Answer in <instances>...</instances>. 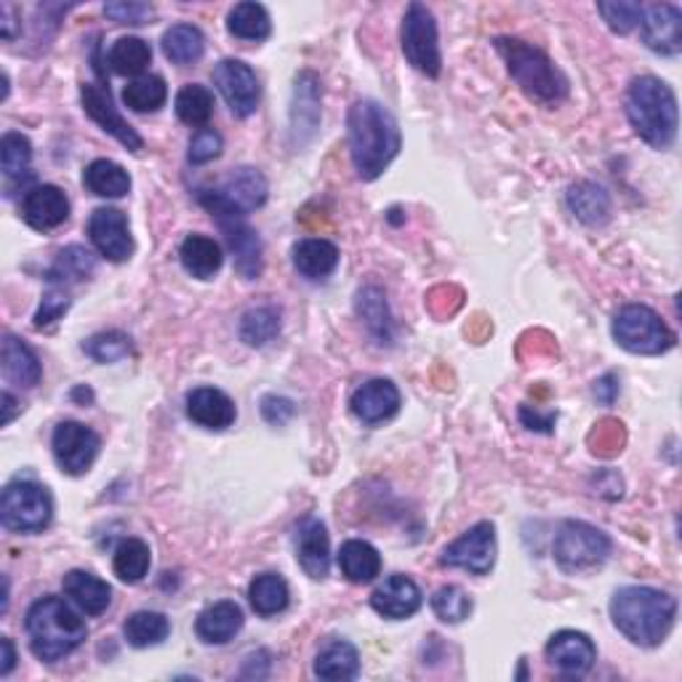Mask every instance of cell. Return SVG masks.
Returning a JSON list of instances; mask_svg holds the SVG:
<instances>
[{
  "label": "cell",
  "mask_w": 682,
  "mask_h": 682,
  "mask_svg": "<svg viewBox=\"0 0 682 682\" xmlns=\"http://www.w3.org/2000/svg\"><path fill=\"white\" fill-rule=\"evenodd\" d=\"M347 128H350V155L358 176L363 182L379 179L403 144L397 121L379 102L360 100L350 107Z\"/></svg>",
  "instance_id": "obj_1"
},
{
  "label": "cell",
  "mask_w": 682,
  "mask_h": 682,
  "mask_svg": "<svg viewBox=\"0 0 682 682\" xmlns=\"http://www.w3.org/2000/svg\"><path fill=\"white\" fill-rule=\"evenodd\" d=\"M611 619L629 642L655 648L672 632L678 619V600L653 587H624L613 595Z\"/></svg>",
  "instance_id": "obj_2"
},
{
  "label": "cell",
  "mask_w": 682,
  "mask_h": 682,
  "mask_svg": "<svg viewBox=\"0 0 682 682\" xmlns=\"http://www.w3.org/2000/svg\"><path fill=\"white\" fill-rule=\"evenodd\" d=\"M627 117L642 142L653 149H669L678 136V96L659 78H634L627 94Z\"/></svg>",
  "instance_id": "obj_3"
},
{
  "label": "cell",
  "mask_w": 682,
  "mask_h": 682,
  "mask_svg": "<svg viewBox=\"0 0 682 682\" xmlns=\"http://www.w3.org/2000/svg\"><path fill=\"white\" fill-rule=\"evenodd\" d=\"M24 624H28L32 653L41 661H49V664L78 651L89 638L85 621L72 611L62 597L49 595L32 602Z\"/></svg>",
  "instance_id": "obj_4"
},
{
  "label": "cell",
  "mask_w": 682,
  "mask_h": 682,
  "mask_svg": "<svg viewBox=\"0 0 682 682\" xmlns=\"http://www.w3.org/2000/svg\"><path fill=\"white\" fill-rule=\"evenodd\" d=\"M496 51L507 62L509 75L520 83V89L528 96L539 102H560L568 94V81L560 70L555 68L552 59L534 45L517 41V38H498Z\"/></svg>",
  "instance_id": "obj_5"
},
{
  "label": "cell",
  "mask_w": 682,
  "mask_h": 682,
  "mask_svg": "<svg viewBox=\"0 0 682 682\" xmlns=\"http://www.w3.org/2000/svg\"><path fill=\"white\" fill-rule=\"evenodd\" d=\"M54 520V502L49 488L32 480L6 485L0 498V523L11 534H41Z\"/></svg>",
  "instance_id": "obj_6"
},
{
  "label": "cell",
  "mask_w": 682,
  "mask_h": 682,
  "mask_svg": "<svg viewBox=\"0 0 682 682\" xmlns=\"http://www.w3.org/2000/svg\"><path fill=\"white\" fill-rule=\"evenodd\" d=\"M613 339L632 355H661L674 347L672 328L645 304H627L619 310L613 318Z\"/></svg>",
  "instance_id": "obj_7"
},
{
  "label": "cell",
  "mask_w": 682,
  "mask_h": 682,
  "mask_svg": "<svg viewBox=\"0 0 682 682\" xmlns=\"http://www.w3.org/2000/svg\"><path fill=\"white\" fill-rule=\"evenodd\" d=\"M267 193H270V187H267V179L261 176V170L246 166L232 170L219 187L203 189L200 203L216 219H219V216H242V219H246L256 208L265 206Z\"/></svg>",
  "instance_id": "obj_8"
},
{
  "label": "cell",
  "mask_w": 682,
  "mask_h": 682,
  "mask_svg": "<svg viewBox=\"0 0 682 682\" xmlns=\"http://www.w3.org/2000/svg\"><path fill=\"white\" fill-rule=\"evenodd\" d=\"M611 539L600 528L581 520L562 523L555 539V560L566 574H583L608 560Z\"/></svg>",
  "instance_id": "obj_9"
},
{
  "label": "cell",
  "mask_w": 682,
  "mask_h": 682,
  "mask_svg": "<svg viewBox=\"0 0 682 682\" xmlns=\"http://www.w3.org/2000/svg\"><path fill=\"white\" fill-rule=\"evenodd\" d=\"M403 54L413 70L424 72L426 78H437L443 70L441 41H437V22L432 11L422 3H411L403 17Z\"/></svg>",
  "instance_id": "obj_10"
},
{
  "label": "cell",
  "mask_w": 682,
  "mask_h": 682,
  "mask_svg": "<svg viewBox=\"0 0 682 682\" xmlns=\"http://www.w3.org/2000/svg\"><path fill=\"white\" fill-rule=\"evenodd\" d=\"M100 435L81 422H62L54 430V437H51L59 469L72 477L85 475L91 469L96 454H100Z\"/></svg>",
  "instance_id": "obj_11"
},
{
  "label": "cell",
  "mask_w": 682,
  "mask_h": 682,
  "mask_svg": "<svg viewBox=\"0 0 682 682\" xmlns=\"http://www.w3.org/2000/svg\"><path fill=\"white\" fill-rule=\"evenodd\" d=\"M443 566L448 568H462L469 570L475 576L490 574L496 562V528L494 523H477L472 526L467 534L458 536V539L445 547L441 557Z\"/></svg>",
  "instance_id": "obj_12"
},
{
  "label": "cell",
  "mask_w": 682,
  "mask_h": 682,
  "mask_svg": "<svg viewBox=\"0 0 682 682\" xmlns=\"http://www.w3.org/2000/svg\"><path fill=\"white\" fill-rule=\"evenodd\" d=\"M214 85L225 96L232 115L248 117L256 113L261 100V85L256 72L240 59H221L214 68Z\"/></svg>",
  "instance_id": "obj_13"
},
{
  "label": "cell",
  "mask_w": 682,
  "mask_h": 682,
  "mask_svg": "<svg viewBox=\"0 0 682 682\" xmlns=\"http://www.w3.org/2000/svg\"><path fill=\"white\" fill-rule=\"evenodd\" d=\"M81 100H83V110L89 113V117L96 123V126H100L102 131H107L110 136H115L123 147L131 149V153H140L144 144L142 136L128 126L126 117L117 113L107 83H83Z\"/></svg>",
  "instance_id": "obj_14"
},
{
  "label": "cell",
  "mask_w": 682,
  "mask_h": 682,
  "mask_svg": "<svg viewBox=\"0 0 682 682\" xmlns=\"http://www.w3.org/2000/svg\"><path fill=\"white\" fill-rule=\"evenodd\" d=\"M89 238L94 242V248L100 251L104 259L115 261H128L134 254V238H131L128 219L126 214L117 211V208H96L89 219Z\"/></svg>",
  "instance_id": "obj_15"
},
{
  "label": "cell",
  "mask_w": 682,
  "mask_h": 682,
  "mask_svg": "<svg viewBox=\"0 0 682 682\" xmlns=\"http://www.w3.org/2000/svg\"><path fill=\"white\" fill-rule=\"evenodd\" d=\"M547 659L562 678H583L597 661L595 642L583 632H574V629H562L557 632L547 645Z\"/></svg>",
  "instance_id": "obj_16"
},
{
  "label": "cell",
  "mask_w": 682,
  "mask_h": 682,
  "mask_svg": "<svg viewBox=\"0 0 682 682\" xmlns=\"http://www.w3.org/2000/svg\"><path fill=\"white\" fill-rule=\"evenodd\" d=\"M642 41L655 54L674 56L682 49V11L672 3L651 6L642 11Z\"/></svg>",
  "instance_id": "obj_17"
},
{
  "label": "cell",
  "mask_w": 682,
  "mask_h": 682,
  "mask_svg": "<svg viewBox=\"0 0 682 682\" xmlns=\"http://www.w3.org/2000/svg\"><path fill=\"white\" fill-rule=\"evenodd\" d=\"M225 232L229 251H232L235 270L240 272V278L256 280L261 275V240L254 232V227L246 225L242 216H219L216 219Z\"/></svg>",
  "instance_id": "obj_18"
},
{
  "label": "cell",
  "mask_w": 682,
  "mask_h": 682,
  "mask_svg": "<svg viewBox=\"0 0 682 682\" xmlns=\"http://www.w3.org/2000/svg\"><path fill=\"white\" fill-rule=\"evenodd\" d=\"M22 219L38 232L62 227L70 219V200L54 185L32 187L22 200Z\"/></svg>",
  "instance_id": "obj_19"
},
{
  "label": "cell",
  "mask_w": 682,
  "mask_h": 682,
  "mask_svg": "<svg viewBox=\"0 0 682 682\" xmlns=\"http://www.w3.org/2000/svg\"><path fill=\"white\" fill-rule=\"evenodd\" d=\"M297 560L310 579H326L331 570V541L323 520L304 517L297 526Z\"/></svg>",
  "instance_id": "obj_20"
},
{
  "label": "cell",
  "mask_w": 682,
  "mask_h": 682,
  "mask_svg": "<svg viewBox=\"0 0 682 682\" xmlns=\"http://www.w3.org/2000/svg\"><path fill=\"white\" fill-rule=\"evenodd\" d=\"M371 608L379 616H384V619H409V616L422 608V589H418L416 581L409 579V576H390V579H386L382 587H376V592L371 595Z\"/></svg>",
  "instance_id": "obj_21"
},
{
  "label": "cell",
  "mask_w": 682,
  "mask_h": 682,
  "mask_svg": "<svg viewBox=\"0 0 682 682\" xmlns=\"http://www.w3.org/2000/svg\"><path fill=\"white\" fill-rule=\"evenodd\" d=\"M350 405L363 424H382L397 413L400 392L390 379H371V382L358 386Z\"/></svg>",
  "instance_id": "obj_22"
},
{
  "label": "cell",
  "mask_w": 682,
  "mask_h": 682,
  "mask_svg": "<svg viewBox=\"0 0 682 682\" xmlns=\"http://www.w3.org/2000/svg\"><path fill=\"white\" fill-rule=\"evenodd\" d=\"M187 416L203 430H227L235 424V403L216 386H198L187 395Z\"/></svg>",
  "instance_id": "obj_23"
},
{
  "label": "cell",
  "mask_w": 682,
  "mask_h": 682,
  "mask_svg": "<svg viewBox=\"0 0 682 682\" xmlns=\"http://www.w3.org/2000/svg\"><path fill=\"white\" fill-rule=\"evenodd\" d=\"M320 123V83L312 72H301L293 89V107H291V131L293 140L301 147L314 136Z\"/></svg>",
  "instance_id": "obj_24"
},
{
  "label": "cell",
  "mask_w": 682,
  "mask_h": 682,
  "mask_svg": "<svg viewBox=\"0 0 682 682\" xmlns=\"http://www.w3.org/2000/svg\"><path fill=\"white\" fill-rule=\"evenodd\" d=\"M62 589L85 616H102L113 602L110 583L89 570H70L62 579Z\"/></svg>",
  "instance_id": "obj_25"
},
{
  "label": "cell",
  "mask_w": 682,
  "mask_h": 682,
  "mask_svg": "<svg viewBox=\"0 0 682 682\" xmlns=\"http://www.w3.org/2000/svg\"><path fill=\"white\" fill-rule=\"evenodd\" d=\"M242 629V611L238 602L221 600L208 606L195 621V632L208 645H225Z\"/></svg>",
  "instance_id": "obj_26"
},
{
  "label": "cell",
  "mask_w": 682,
  "mask_h": 682,
  "mask_svg": "<svg viewBox=\"0 0 682 682\" xmlns=\"http://www.w3.org/2000/svg\"><path fill=\"white\" fill-rule=\"evenodd\" d=\"M3 376L11 384L24 386V390H32L43 379L41 360L22 339L11 337V333L3 337Z\"/></svg>",
  "instance_id": "obj_27"
},
{
  "label": "cell",
  "mask_w": 682,
  "mask_h": 682,
  "mask_svg": "<svg viewBox=\"0 0 682 682\" xmlns=\"http://www.w3.org/2000/svg\"><path fill=\"white\" fill-rule=\"evenodd\" d=\"M293 267L310 280H323L339 267V248L326 238H307L293 246Z\"/></svg>",
  "instance_id": "obj_28"
},
{
  "label": "cell",
  "mask_w": 682,
  "mask_h": 682,
  "mask_svg": "<svg viewBox=\"0 0 682 682\" xmlns=\"http://www.w3.org/2000/svg\"><path fill=\"white\" fill-rule=\"evenodd\" d=\"M179 259L182 267H185L193 278L208 280L221 270L225 254H221V246L214 238H206V235H187L179 248Z\"/></svg>",
  "instance_id": "obj_29"
},
{
  "label": "cell",
  "mask_w": 682,
  "mask_h": 682,
  "mask_svg": "<svg viewBox=\"0 0 682 682\" xmlns=\"http://www.w3.org/2000/svg\"><path fill=\"white\" fill-rule=\"evenodd\" d=\"M339 568L352 583H369L382 574V555L369 541H344L339 549Z\"/></svg>",
  "instance_id": "obj_30"
},
{
  "label": "cell",
  "mask_w": 682,
  "mask_h": 682,
  "mask_svg": "<svg viewBox=\"0 0 682 682\" xmlns=\"http://www.w3.org/2000/svg\"><path fill=\"white\" fill-rule=\"evenodd\" d=\"M314 674L320 680H355L360 674V653L352 642L333 640L314 655Z\"/></svg>",
  "instance_id": "obj_31"
},
{
  "label": "cell",
  "mask_w": 682,
  "mask_h": 682,
  "mask_svg": "<svg viewBox=\"0 0 682 682\" xmlns=\"http://www.w3.org/2000/svg\"><path fill=\"white\" fill-rule=\"evenodd\" d=\"M568 208L583 225H606L611 216V195L595 182H579L568 189Z\"/></svg>",
  "instance_id": "obj_32"
},
{
  "label": "cell",
  "mask_w": 682,
  "mask_h": 682,
  "mask_svg": "<svg viewBox=\"0 0 682 682\" xmlns=\"http://www.w3.org/2000/svg\"><path fill=\"white\" fill-rule=\"evenodd\" d=\"M83 185L96 198H126L131 189V176L115 161L100 157V161L89 163V168L83 170Z\"/></svg>",
  "instance_id": "obj_33"
},
{
  "label": "cell",
  "mask_w": 682,
  "mask_h": 682,
  "mask_svg": "<svg viewBox=\"0 0 682 682\" xmlns=\"http://www.w3.org/2000/svg\"><path fill=\"white\" fill-rule=\"evenodd\" d=\"M30 163H32L30 140L28 136L17 134V131H9V134L3 136V142H0V168H3V179L6 187H9V195L11 187L24 185V182L32 176Z\"/></svg>",
  "instance_id": "obj_34"
},
{
  "label": "cell",
  "mask_w": 682,
  "mask_h": 682,
  "mask_svg": "<svg viewBox=\"0 0 682 682\" xmlns=\"http://www.w3.org/2000/svg\"><path fill=\"white\" fill-rule=\"evenodd\" d=\"M358 314L363 318L365 328H369L371 337L376 339L379 344H392V339H395V323H392L386 297L379 288L369 286L358 293Z\"/></svg>",
  "instance_id": "obj_35"
},
{
  "label": "cell",
  "mask_w": 682,
  "mask_h": 682,
  "mask_svg": "<svg viewBox=\"0 0 682 682\" xmlns=\"http://www.w3.org/2000/svg\"><path fill=\"white\" fill-rule=\"evenodd\" d=\"M248 600L259 616H278L291 602V589L280 574H261L248 587Z\"/></svg>",
  "instance_id": "obj_36"
},
{
  "label": "cell",
  "mask_w": 682,
  "mask_h": 682,
  "mask_svg": "<svg viewBox=\"0 0 682 682\" xmlns=\"http://www.w3.org/2000/svg\"><path fill=\"white\" fill-rule=\"evenodd\" d=\"M206 51V38L195 24H174L163 35V54L179 68L195 64Z\"/></svg>",
  "instance_id": "obj_37"
},
{
  "label": "cell",
  "mask_w": 682,
  "mask_h": 682,
  "mask_svg": "<svg viewBox=\"0 0 682 682\" xmlns=\"http://www.w3.org/2000/svg\"><path fill=\"white\" fill-rule=\"evenodd\" d=\"M227 30H229V35L240 38V41L259 43V41H265V38H270L272 22H270V14H267L265 6L238 3L227 14Z\"/></svg>",
  "instance_id": "obj_38"
},
{
  "label": "cell",
  "mask_w": 682,
  "mask_h": 682,
  "mask_svg": "<svg viewBox=\"0 0 682 682\" xmlns=\"http://www.w3.org/2000/svg\"><path fill=\"white\" fill-rule=\"evenodd\" d=\"M94 267H96V259L89 248L68 246L62 254L56 256L54 267H51L45 278H49L51 286L81 283V280H85L91 272H94Z\"/></svg>",
  "instance_id": "obj_39"
},
{
  "label": "cell",
  "mask_w": 682,
  "mask_h": 682,
  "mask_svg": "<svg viewBox=\"0 0 682 682\" xmlns=\"http://www.w3.org/2000/svg\"><path fill=\"white\" fill-rule=\"evenodd\" d=\"M149 62H153V49H149V43L142 41V38H117L113 49H110V68H113L117 75H142V72L149 68Z\"/></svg>",
  "instance_id": "obj_40"
},
{
  "label": "cell",
  "mask_w": 682,
  "mask_h": 682,
  "mask_svg": "<svg viewBox=\"0 0 682 682\" xmlns=\"http://www.w3.org/2000/svg\"><path fill=\"white\" fill-rule=\"evenodd\" d=\"M176 115L182 123L193 128H206L214 115V94L206 85L189 83L176 94Z\"/></svg>",
  "instance_id": "obj_41"
},
{
  "label": "cell",
  "mask_w": 682,
  "mask_h": 682,
  "mask_svg": "<svg viewBox=\"0 0 682 682\" xmlns=\"http://www.w3.org/2000/svg\"><path fill=\"white\" fill-rule=\"evenodd\" d=\"M168 100V85L163 78L157 75H144L131 81L126 89H123V102L126 107L134 110V113H155L161 110Z\"/></svg>",
  "instance_id": "obj_42"
},
{
  "label": "cell",
  "mask_w": 682,
  "mask_h": 682,
  "mask_svg": "<svg viewBox=\"0 0 682 682\" xmlns=\"http://www.w3.org/2000/svg\"><path fill=\"white\" fill-rule=\"evenodd\" d=\"M168 632H170L168 619L157 611H140L128 616V621L123 624V634H126L128 645L134 648L157 645V642L168 638Z\"/></svg>",
  "instance_id": "obj_43"
},
{
  "label": "cell",
  "mask_w": 682,
  "mask_h": 682,
  "mask_svg": "<svg viewBox=\"0 0 682 682\" xmlns=\"http://www.w3.org/2000/svg\"><path fill=\"white\" fill-rule=\"evenodd\" d=\"M149 547L142 539H126L117 544L115 549V576L126 583H140L149 570Z\"/></svg>",
  "instance_id": "obj_44"
},
{
  "label": "cell",
  "mask_w": 682,
  "mask_h": 682,
  "mask_svg": "<svg viewBox=\"0 0 682 682\" xmlns=\"http://www.w3.org/2000/svg\"><path fill=\"white\" fill-rule=\"evenodd\" d=\"M280 333V312L275 307H254L242 314L240 339L248 347H265Z\"/></svg>",
  "instance_id": "obj_45"
},
{
  "label": "cell",
  "mask_w": 682,
  "mask_h": 682,
  "mask_svg": "<svg viewBox=\"0 0 682 682\" xmlns=\"http://www.w3.org/2000/svg\"><path fill=\"white\" fill-rule=\"evenodd\" d=\"M432 611L445 624H462L472 613V597L462 587H441L432 595Z\"/></svg>",
  "instance_id": "obj_46"
},
{
  "label": "cell",
  "mask_w": 682,
  "mask_h": 682,
  "mask_svg": "<svg viewBox=\"0 0 682 682\" xmlns=\"http://www.w3.org/2000/svg\"><path fill=\"white\" fill-rule=\"evenodd\" d=\"M83 350L96 363H117V360L131 355V339L121 331H104L85 341Z\"/></svg>",
  "instance_id": "obj_47"
},
{
  "label": "cell",
  "mask_w": 682,
  "mask_h": 682,
  "mask_svg": "<svg viewBox=\"0 0 682 682\" xmlns=\"http://www.w3.org/2000/svg\"><path fill=\"white\" fill-rule=\"evenodd\" d=\"M602 19L608 22V28L619 35H627L642 22V6L627 3V0H616V3H597Z\"/></svg>",
  "instance_id": "obj_48"
},
{
  "label": "cell",
  "mask_w": 682,
  "mask_h": 682,
  "mask_svg": "<svg viewBox=\"0 0 682 682\" xmlns=\"http://www.w3.org/2000/svg\"><path fill=\"white\" fill-rule=\"evenodd\" d=\"M221 147H225V142H221V136L216 134L214 128H200L198 134L189 140V163L193 166H203V163H211L216 157L221 155Z\"/></svg>",
  "instance_id": "obj_49"
},
{
  "label": "cell",
  "mask_w": 682,
  "mask_h": 682,
  "mask_svg": "<svg viewBox=\"0 0 682 682\" xmlns=\"http://www.w3.org/2000/svg\"><path fill=\"white\" fill-rule=\"evenodd\" d=\"M104 14H107L117 24H147L155 17V9L149 3H134V0H121V3H107L104 6Z\"/></svg>",
  "instance_id": "obj_50"
},
{
  "label": "cell",
  "mask_w": 682,
  "mask_h": 682,
  "mask_svg": "<svg viewBox=\"0 0 682 682\" xmlns=\"http://www.w3.org/2000/svg\"><path fill=\"white\" fill-rule=\"evenodd\" d=\"M70 310V299H68V293L64 291H49L43 297V304H41V310H38V314H35V328H49V326H54L59 318H62L64 312Z\"/></svg>",
  "instance_id": "obj_51"
},
{
  "label": "cell",
  "mask_w": 682,
  "mask_h": 682,
  "mask_svg": "<svg viewBox=\"0 0 682 682\" xmlns=\"http://www.w3.org/2000/svg\"><path fill=\"white\" fill-rule=\"evenodd\" d=\"M595 451L602 456H611L616 451H621V443H624V430H621L619 422H602L595 430Z\"/></svg>",
  "instance_id": "obj_52"
},
{
  "label": "cell",
  "mask_w": 682,
  "mask_h": 682,
  "mask_svg": "<svg viewBox=\"0 0 682 682\" xmlns=\"http://www.w3.org/2000/svg\"><path fill=\"white\" fill-rule=\"evenodd\" d=\"M293 413H297V405H293L288 397L267 395L261 400V416H265V422H270L275 426L286 424Z\"/></svg>",
  "instance_id": "obj_53"
},
{
  "label": "cell",
  "mask_w": 682,
  "mask_h": 682,
  "mask_svg": "<svg viewBox=\"0 0 682 682\" xmlns=\"http://www.w3.org/2000/svg\"><path fill=\"white\" fill-rule=\"evenodd\" d=\"M619 392H621V384H619V376H616V373H606V376L597 379V382H595V395L602 405H611L613 400L619 397Z\"/></svg>",
  "instance_id": "obj_54"
},
{
  "label": "cell",
  "mask_w": 682,
  "mask_h": 682,
  "mask_svg": "<svg viewBox=\"0 0 682 682\" xmlns=\"http://www.w3.org/2000/svg\"><path fill=\"white\" fill-rule=\"evenodd\" d=\"M557 413H547V416H541L539 411H530V405H523L520 409V422L528 426V430H541V432H552Z\"/></svg>",
  "instance_id": "obj_55"
},
{
  "label": "cell",
  "mask_w": 682,
  "mask_h": 682,
  "mask_svg": "<svg viewBox=\"0 0 682 682\" xmlns=\"http://www.w3.org/2000/svg\"><path fill=\"white\" fill-rule=\"evenodd\" d=\"M0 19H3V22H0V35H3L6 41H14V38H17V30H14L17 17H14V9H11L9 3H0Z\"/></svg>",
  "instance_id": "obj_56"
},
{
  "label": "cell",
  "mask_w": 682,
  "mask_h": 682,
  "mask_svg": "<svg viewBox=\"0 0 682 682\" xmlns=\"http://www.w3.org/2000/svg\"><path fill=\"white\" fill-rule=\"evenodd\" d=\"M0 648H3V664H0V674H3V678H9L11 669H14V664H17L14 642H11L9 638H3V640H0Z\"/></svg>",
  "instance_id": "obj_57"
},
{
  "label": "cell",
  "mask_w": 682,
  "mask_h": 682,
  "mask_svg": "<svg viewBox=\"0 0 682 682\" xmlns=\"http://www.w3.org/2000/svg\"><path fill=\"white\" fill-rule=\"evenodd\" d=\"M3 424H9L11 418H14V413H17V400H14V395H11L9 390L3 392Z\"/></svg>",
  "instance_id": "obj_58"
}]
</instances>
